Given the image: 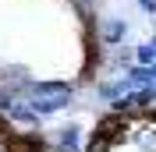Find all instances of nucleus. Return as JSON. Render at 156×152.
Wrapping results in <instances>:
<instances>
[{"mask_svg": "<svg viewBox=\"0 0 156 152\" xmlns=\"http://www.w3.org/2000/svg\"><path fill=\"white\" fill-rule=\"evenodd\" d=\"M32 85V78H29V67L25 64H7V67H0V88L11 95H25Z\"/></svg>", "mask_w": 156, "mask_h": 152, "instance_id": "20e7f679", "label": "nucleus"}, {"mask_svg": "<svg viewBox=\"0 0 156 152\" xmlns=\"http://www.w3.org/2000/svg\"><path fill=\"white\" fill-rule=\"evenodd\" d=\"M96 131H99V134H107L110 145H121V142H128V134H131V117H128V113H117V110H110V113L99 117Z\"/></svg>", "mask_w": 156, "mask_h": 152, "instance_id": "f03ea898", "label": "nucleus"}, {"mask_svg": "<svg viewBox=\"0 0 156 152\" xmlns=\"http://www.w3.org/2000/svg\"><path fill=\"white\" fill-rule=\"evenodd\" d=\"M0 152H11V138H4V134H0Z\"/></svg>", "mask_w": 156, "mask_h": 152, "instance_id": "6e6552de", "label": "nucleus"}, {"mask_svg": "<svg viewBox=\"0 0 156 152\" xmlns=\"http://www.w3.org/2000/svg\"><path fill=\"white\" fill-rule=\"evenodd\" d=\"M96 39H99V46H121V39L128 36V21L124 18H117V14H107V18H99L96 21Z\"/></svg>", "mask_w": 156, "mask_h": 152, "instance_id": "7ed1b4c3", "label": "nucleus"}, {"mask_svg": "<svg viewBox=\"0 0 156 152\" xmlns=\"http://www.w3.org/2000/svg\"><path fill=\"white\" fill-rule=\"evenodd\" d=\"M153 46H156V39H153Z\"/></svg>", "mask_w": 156, "mask_h": 152, "instance_id": "1a4fd4ad", "label": "nucleus"}, {"mask_svg": "<svg viewBox=\"0 0 156 152\" xmlns=\"http://www.w3.org/2000/svg\"><path fill=\"white\" fill-rule=\"evenodd\" d=\"M138 7L146 11V14H156V0H138Z\"/></svg>", "mask_w": 156, "mask_h": 152, "instance_id": "0eeeda50", "label": "nucleus"}, {"mask_svg": "<svg viewBox=\"0 0 156 152\" xmlns=\"http://www.w3.org/2000/svg\"><path fill=\"white\" fill-rule=\"evenodd\" d=\"M131 57H135V64H153V60H156V46H153V39L138 43V46L131 50Z\"/></svg>", "mask_w": 156, "mask_h": 152, "instance_id": "423d86ee", "label": "nucleus"}, {"mask_svg": "<svg viewBox=\"0 0 156 152\" xmlns=\"http://www.w3.org/2000/svg\"><path fill=\"white\" fill-rule=\"evenodd\" d=\"M29 106L36 110L39 117H53L60 110H68L71 99H75V88L68 81H32L29 92H25Z\"/></svg>", "mask_w": 156, "mask_h": 152, "instance_id": "f257e3e1", "label": "nucleus"}, {"mask_svg": "<svg viewBox=\"0 0 156 152\" xmlns=\"http://www.w3.org/2000/svg\"><path fill=\"white\" fill-rule=\"evenodd\" d=\"M128 88H131L128 74H121L117 81H96V95H99V99H107V103H114L117 95H124Z\"/></svg>", "mask_w": 156, "mask_h": 152, "instance_id": "39448f33", "label": "nucleus"}]
</instances>
